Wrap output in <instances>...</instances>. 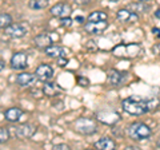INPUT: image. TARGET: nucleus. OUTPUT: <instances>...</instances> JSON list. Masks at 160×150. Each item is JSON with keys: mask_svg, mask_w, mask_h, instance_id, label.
<instances>
[{"mask_svg": "<svg viewBox=\"0 0 160 150\" xmlns=\"http://www.w3.org/2000/svg\"><path fill=\"white\" fill-rule=\"evenodd\" d=\"M53 149H56V150H67V149H69V146L67 143H59V145H55L53 146Z\"/></svg>", "mask_w": 160, "mask_h": 150, "instance_id": "nucleus-29", "label": "nucleus"}, {"mask_svg": "<svg viewBox=\"0 0 160 150\" xmlns=\"http://www.w3.org/2000/svg\"><path fill=\"white\" fill-rule=\"evenodd\" d=\"M155 16H156L158 19H160V8L158 9V11H156V12H155Z\"/></svg>", "mask_w": 160, "mask_h": 150, "instance_id": "nucleus-34", "label": "nucleus"}, {"mask_svg": "<svg viewBox=\"0 0 160 150\" xmlns=\"http://www.w3.org/2000/svg\"><path fill=\"white\" fill-rule=\"evenodd\" d=\"M128 8H131V11L133 12H146L148 9V6L144 4V2H135L132 4H129Z\"/></svg>", "mask_w": 160, "mask_h": 150, "instance_id": "nucleus-22", "label": "nucleus"}, {"mask_svg": "<svg viewBox=\"0 0 160 150\" xmlns=\"http://www.w3.org/2000/svg\"><path fill=\"white\" fill-rule=\"evenodd\" d=\"M78 83L80 84V86H83V87H88L89 86L88 78H84V77H78Z\"/></svg>", "mask_w": 160, "mask_h": 150, "instance_id": "nucleus-27", "label": "nucleus"}, {"mask_svg": "<svg viewBox=\"0 0 160 150\" xmlns=\"http://www.w3.org/2000/svg\"><path fill=\"white\" fill-rule=\"evenodd\" d=\"M4 29H6V34L8 35L9 38L19 39V38H23V36H26L27 35L28 24L27 23H12Z\"/></svg>", "mask_w": 160, "mask_h": 150, "instance_id": "nucleus-5", "label": "nucleus"}, {"mask_svg": "<svg viewBox=\"0 0 160 150\" xmlns=\"http://www.w3.org/2000/svg\"><path fill=\"white\" fill-rule=\"evenodd\" d=\"M73 127L78 133L83 136H92L98 131V123L93 118L89 117H80L73 122Z\"/></svg>", "mask_w": 160, "mask_h": 150, "instance_id": "nucleus-3", "label": "nucleus"}, {"mask_svg": "<svg viewBox=\"0 0 160 150\" xmlns=\"http://www.w3.org/2000/svg\"><path fill=\"white\" fill-rule=\"evenodd\" d=\"M146 104H147V111H153V110H156L160 104V101L158 98L155 99H149V101H146Z\"/></svg>", "mask_w": 160, "mask_h": 150, "instance_id": "nucleus-25", "label": "nucleus"}, {"mask_svg": "<svg viewBox=\"0 0 160 150\" xmlns=\"http://www.w3.org/2000/svg\"><path fill=\"white\" fill-rule=\"evenodd\" d=\"M128 136L133 141H144L152 136V130L144 122H133L128 126Z\"/></svg>", "mask_w": 160, "mask_h": 150, "instance_id": "nucleus-1", "label": "nucleus"}, {"mask_svg": "<svg viewBox=\"0 0 160 150\" xmlns=\"http://www.w3.org/2000/svg\"><path fill=\"white\" fill-rule=\"evenodd\" d=\"M24 111L20 107H9L6 110V113H4V117L8 122H18L20 118L23 117Z\"/></svg>", "mask_w": 160, "mask_h": 150, "instance_id": "nucleus-16", "label": "nucleus"}, {"mask_svg": "<svg viewBox=\"0 0 160 150\" xmlns=\"http://www.w3.org/2000/svg\"><path fill=\"white\" fill-rule=\"evenodd\" d=\"M109 2H112V3H116V2H119V0H109Z\"/></svg>", "mask_w": 160, "mask_h": 150, "instance_id": "nucleus-36", "label": "nucleus"}, {"mask_svg": "<svg viewBox=\"0 0 160 150\" xmlns=\"http://www.w3.org/2000/svg\"><path fill=\"white\" fill-rule=\"evenodd\" d=\"M43 93H44V95H47V97H55L58 94L56 84L47 81L46 84H44V87H43Z\"/></svg>", "mask_w": 160, "mask_h": 150, "instance_id": "nucleus-20", "label": "nucleus"}, {"mask_svg": "<svg viewBox=\"0 0 160 150\" xmlns=\"http://www.w3.org/2000/svg\"><path fill=\"white\" fill-rule=\"evenodd\" d=\"M107 18H108L107 12H104V11H93V12L89 13L87 20L88 22H98V20H106Z\"/></svg>", "mask_w": 160, "mask_h": 150, "instance_id": "nucleus-21", "label": "nucleus"}, {"mask_svg": "<svg viewBox=\"0 0 160 150\" xmlns=\"http://www.w3.org/2000/svg\"><path fill=\"white\" fill-rule=\"evenodd\" d=\"M107 77H108L109 84H112V86H120V84H123L124 81H126L127 74L119 71V70H109Z\"/></svg>", "mask_w": 160, "mask_h": 150, "instance_id": "nucleus-12", "label": "nucleus"}, {"mask_svg": "<svg viewBox=\"0 0 160 150\" xmlns=\"http://www.w3.org/2000/svg\"><path fill=\"white\" fill-rule=\"evenodd\" d=\"M12 16L9 13H0V28H7L9 24H12L13 22Z\"/></svg>", "mask_w": 160, "mask_h": 150, "instance_id": "nucleus-23", "label": "nucleus"}, {"mask_svg": "<svg viewBox=\"0 0 160 150\" xmlns=\"http://www.w3.org/2000/svg\"><path fill=\"white\" fill-rule=\"evenodd\" d=\"M4 67H6V62H4L3 59H0V72L4 70Z\"/></svg>", "mask_w": 160, "mask_h": 150, "instance_id": "nucleus-32", "label": "nucleus"}, {"mask_svg": "<svg viewBox=\"0 0 160 150\" xmlns=\"http://www.w3.org/2000/svg\"><path fill=\"white\" fill-rule=\"evenodd\" d=\"M49 13H51L52 16H55V18L71 16L72 8H71V6H69L68 3H66V2H60V3H56L55 6L51 7V9H49Z\"/></svg>", "mask_w": 160, "mask_h": 150, "instance_id": "nucleus-9", "label": "nucleus"}, {"mask_svg": "<svg viewBox=\"0 0 160 150\" xmlns=\"http://www.w3.org/2000/svg\"><path fill=\"white\" fill-rule=\"evenodd\" d=\"M72 19L71 16H64V18H60V26L63 27H71L72 26Z\"/></svg>", "mask_w": 160, "mask_h": 150, "instance_id": "nucleus-26", "label": "nucleus"}, {"mask_svg": "<svg viewBox=\"0 0 160 150\" xmlns=\"http://www.w3.org/2000/svg\"><path fill=\"white\" fill-rule=\"evenodd\" d=\"M67 50L62 47V46H56V44H51L49 47H47L46 50H44V52H46V55H48L49 58H60V56H66V52Z\"/></svg>", "mask_w": 160, "mask_h": 150, "instance_id": "nucleus-17", "label": "nucleus"}, {"mask_svg": "<svg viewBox=\"0 0 160 150\" xmlns=\"http://www.w3.org/2000/svg\"><path fill=\"white\" fill-rule=\"evenodd\" d=\"M9 64H11L12 70H24V68H27V66H28V55H27V52H23V51L15 52L11 56Z\"/></svg>", "mask_w": 160, "mask_h": 150, "instance_id": "nucleus-7", "label": "nucleus"}, {"mask_svg": "<svg viewBox=\"0 0 160 150\" xmlns=\"http://www.w3.org/2000/svg\"><path fill=\"white\" fill-rule=\"evenodd\" d=\"M122 107L126 113L131 115H143L147 113V104L146 101H142L139 98H127L122 102Z\"/></svg>", "mask_w": 160, "mask_h": 150, "instance_id": "nucleus-2", "label": "nucleus"}, {"mask_svg": "<svg viewBox=\"0 0 160 150\" xmlns=\"http://www.w3.org/2000/svg\"><path fill=\"white\" fill-rule=\"evenodd\" d=\"M108 28V22L106 20H98V22H87L84 24V31L91 35H100Z\"/></svg>", "mask_w": 160, "mask_h": 150, "instance_id": "nucleus-8", "label": "nucleus"}, {"mask_svg": "<svg viewBox=\"0 0 160 150\" xmlns=\"http://www.w3.org/2000/svg\"><path fill=\"white\" fill-rule=\"evenodd\" d=\"M95 147L96 149H102V150H112L116 147V142L109 137H103L99 141L95 142Z\"/></svg>", "mask_w": 160, "mask_h": 150, "instance_id": "nucleus-18", "label": "nucleus"}, {"mask_svg": "<svg viewBox=\"0 0 160 150\" xmlns=\"http://www.w3.org/2000/svg\"><path fill=\"white\" fill-rule=\"evenodd\" d=\"M152 34L155 35V36L160 38V29H159V28H152Z\"/></svg>", "mask_w": 160, "mask_h": 150, "instance_id": "nucleus-31", "label": "nucleus"}, {"mask_svg": "<svg viewBox=\"0 0 160 150\" xmlns=\"http://www.w3.org/2000/svg\"><path fill=\"white\" fill-rule=\"evenodd\" d=\"M116 18H118V20L122 22V23H129V22H136V20H139L138 13L131 11L129 8H122V9H119L118 13H116Z\"/></svg>", "mask_w": 160, "mask_h": 150, "instance_id": "nucleus-11", "label": "nucleus"}, {"mask_svg": "<svg viewBox=\"0 0 160 150\" xmlns=\"http://www.w3.org/2000/svg\"><path fill=\"white\" fill-rule=\"evenodd\" d=\"M49 4V0H29L28 7L33 9V11H40V9L47 8Z\"/></svg>", "mask_w": 160, "mask_h": 150, "instance_id": "nucleus-19", "label": "nucleus"}, {"mask_svg": "<svg viewBox=\"0 0 160 150\" xmlns=\"http://www.w3.org/2000/svg\"><path fill=\"white\" fill-rule=\"evenodd\" d=\"M91 0H75V3L79 4V6H86V4H89Z\"/></svg>", "mask_w": 160, "mask_h": 150, "instance_id": "nucleus-30", "label": "nucleus"}, {"mask_svg": "<svg viewBox=\"0 0 160 150\" xmlns=\"http://www.w3.org/2000/svg\"><path fill=\"white\" fill-rule=\"evenodd\" d=\"M98 119L102 121L103 123L107 125H115L116 122L120 121V115L115 111H102L98 114Z\"/></svg>", "mask_w": 160, "mask_h": 150, "instance_id": "nucleus-13", "label": "nucleus"}, {"mask_svg": "<svg viewBox=\"0 0 160 150\" xmlns=\"http://www.w3.org/2000/svg\"><path fill=\"white\" fill-rule=\"evenodd\" d=\"M75 20H76L79 24H83V23H84V18H83V16H78L76 19H75Z\"/></svg>", "mask_w": 160, "mask_h": 150, "instance_id": "nucleus-33", "label": "nucleus"}, {"mask_svg": "<svg viewBox=\"0 0 160 150\" xmlns=\"http://www.w3.org/2000/svg\"><path fill=\"white\" fill-rule=\"evenodd\" d=\"M67 63H68V62H67V58H66V56H60V58H58V66L64 67Z\"/></svg>", "mask_w": 160, "mask_h": 150, "instance_id": "nucleus-28", "label": "nucleus"}, {"mask_svg": "<svg viewBox=\"0 0 160 150\" xmlns=\"http://www.w3.org/2000/svg\"><path fill=\"white\" fill-rule=\"evenodd\" d=\"M133 2H144L146 3V2H148V0H133Z\"/></svg>", "mask_w": 160, "mask_h": 150, "instance_id": "nucleus-35", "label": "nucleus"}, {"mask_svg": "<svg viewBox=\"0 0 160 150\" xmlns=\"http://www.w3.org/2000/svg\"><path fill=\"white\" fill-rule=\"evenodd\" d=\"M35 75H36V78L40 79V81H44V82L51 81L53 77V68L47 63L39 64L36 70H35Z\"/></svg>", "mask_w": 160, "mask_h": 150, "instance_id": "nucleus-10", "label": "nucleus"}, {"mask_svg": "<svg viewBox=\"0 0 160 150\" xmlns=\"http://www.w3.org/2000/svg\"><path fill=\"white\" fill-rule=\"evenodd\" d=\"M33 43L38 48L46 50L47 47H49L52 44V38L49 36L48 34H40V35H38V36H35Z\"/></svg>", "mask_w": 160, "mask_h": 150, "instance_id": "nucleus-15", "label": "nucleus"}, {"mask_svg": "<svg viewBox=\"0 0 160 150\" xmlns=\"http://www.w3.org/2000/svg\"><path fill=\"white\" fill-rule=\"evenodd\" d=\"M9 138H11L9 129L8 127H0V143H6Z\"/></svg>", "mask_w": 160, "mask_h": 150, "instance_id": "nucleus-24", "label": "nucleus"}, {"mask_svg": "<svg viewBox=\"0 0 160 150\" xmlns=\"http://www.w3.org/2000/svg\"><path fill=\"white\" fill-rule=\"evenodd\" d=\"M140 50V44H119L113 48L115 56H135Z\"/></svg>", "mask_w": 160, "mask_h": 150, "instance_id": "nucleus-6", "label": "nucleus"}, {"mask_svg": "<svg viewBox=\"0 0 160 150\" xmlns=\"http://www.w3.org/2000/svg\"><path fill=\"white\" fill-rule=\"evenodd\" d=\"M36 75L35 74H29V72H23V74H19L16 77V83L22 87H28V86H32V84L36 82Z\"/></svg>", "mask_w": 160, "mask_h": 150, "instance_id": "nucleus-14", "label": "nucleus"}, {"mask_svg": "<svg viewBox=\"0 0 160 150\" xmlns=\"http://www.w3.org/2000/svg\"><path fill=\"white\" fill-rule=\"evenodd\" d=\"M38 131V127L32 123H23L19 126H12L9 127V133L11 136H15L20 139H26V138H31L35 136V133Z\"/></svg>", "mask_w": 160, "mask_h": 150, "instance_id": "nucleus-4", "label": "nucleus"}]
</instances>
